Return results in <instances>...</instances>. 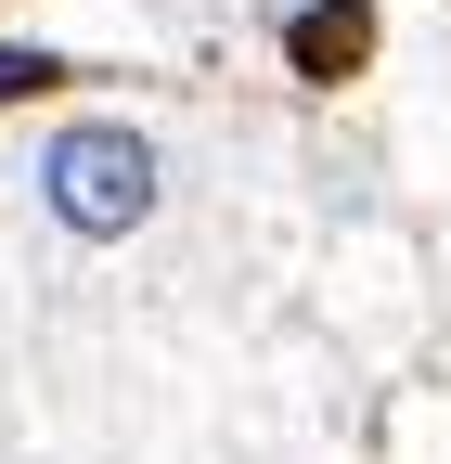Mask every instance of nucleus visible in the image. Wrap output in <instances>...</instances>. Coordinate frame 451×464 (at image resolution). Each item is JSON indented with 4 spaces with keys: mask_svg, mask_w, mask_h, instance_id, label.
<instances>
[{
    "mask_svg": "<svg viewBox=\"0 0 451 464\" xmlns=\"http://www.w3.org/2000/svg\"><path fill=\"white\" fill-rule=\"evenodd\" d=\"M52 65H39V52H0V91H39Z\"/></svg>",
    "mask_w": 451,
    "mask_h": 464,
    "instance_id": "nucleus-2",
    "label": "nucleus"
},
{
    "mask_svg": "<svg viewBox=\"0 0 451 464\" xmlns=\"http://www.w3.org/2000/svg\"><path fill=\"white\" fill-rule=\"evenodd\" d=\"M155 194H168V155L130 116H65V130L39 142V219L65 232V246H130L155 219Z\"/></svg>",
    "mask_w": 451,
    "mask_h": 464,
    "instance_id": "nucleus-1",
    "label": "nucleus"
}]
</instances>
